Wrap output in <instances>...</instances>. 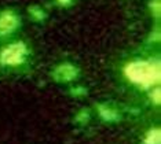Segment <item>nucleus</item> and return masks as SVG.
Instances as JSON below:
<instances>
[{"mask_svg": "<svg viewBox=\"0 0 161 144\" xmlns=\"http://www.w3.org/2000/svg\"><path fill=\"white\" fill-rule=\"evenodd\" d=\"M158 65L154 66L147 62H134L127 67V76L131 81L141 85H150L154 84L160 78Z\"/></svg>", "mask_w": 161, "mask_h": 144, "instance_id": "f257e3e1", "label": "nucleus"}, {"mask_svg": "<svg viewBox=\"0 0 161 144\" xmlns=\"http://www.w3.org/2000/svg\"><path fill=\"white\" fill-rule=\"evenodd\" d=\"M25 56V47L21 43L11 44L2 52V62L6 65H18Z\"/></svg>", "mask_w": 161, "mask_h": 144, "instance_id": "f03ea898", "label": "nucleus"}, {"mask_svg": "<svg viewBox=\"0 0 161 144\" xmlns=\"http://www.w3.org/2000/svg\"><path fill=\"white\" fill-rule=\"evenodd\" d=\"M17 25H18V19L15 15H13V14H10V13L3 14V15L0 17V36L8 35V33H11L13 30H15Z\"/></svg>", "mask_w": 161, "mask_h": 144, "instance_id": "7ed1b4c3", "label": "nucleus"}]
</instances>
